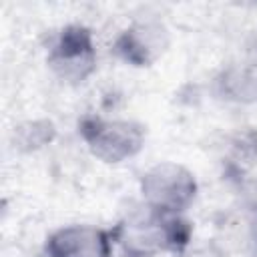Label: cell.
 <instances>
[{"instance_id": "30bf717a", "label": "cell", "mask_w": 257, "mask_h": 257, "mask_svg": "<svg viewBox=\"0 0 257 257\" xmlns=\"http://www.w3.org/2000/svg\"><path fill=\"white\" fill-rule=\"evenodd\" d=\"M255 62H257V60H255Z\"/></svg>"}, {"instance_id": "277c9868", "label": "cell", "mask_w": 257, "mask_h": 257, "mask_svg": "<svg viewBox=\"0 0 257 257\" xmlns=\"http://www.w3.org/2000/svg\"><path fill=\"white\" fill-rule=\"evenodd\" d=\"M98 64L94 32L80 22L62 26L52 38L46 52V66L64 84H82Z\"/></svg>"}, {"instance_id": "3957f363", "label": "cell", "mask_w": 257, "mask_h": 257, "mask_svg": "<svg viewBox=\"0 0 257 257\" xmlns=\"http://www.w3.org/2000/svg\"><path fill=\"white\" fill-rule=\"evenodd\" d=\"M78 137L94 159L106 165H120L135 159L145 149L147 128L133 118L84 114L78 120Z\"/></svg>"}, {"instance_id": "6da1fadb", "label": "cell", "mask_w": 257, "mask_h": 257, "mask_svg": "<svg viewBox=\"0 0 257 257\" xmlns=\"http://www.w3.org/2000/svg\"><path fill=\"white\" fill-rule=\"evenodd\" d=\"M114 243L126 257L183 255L193 239V225L185 215L157 213L145 207L112 229Z\"/></svg>"}, {"instance_id": "52a82bcc", "label": "cell", "mask_w": 257, "mask_h": 257, "mask_svg": "<svg viewBox=\"0 0 257 257\" xmlns=\"http://www.w3.org/2000/svg\"><path fill=\"white\" fill-rule=\"evenodd\" d=\"M213 90L225 102L257 104V62L223 66L213 78Z\"/></svg>"}, {"instance_id": "8992f818", "label": "cell", "mask_w": 257, "mask_h": 257, "mask_svg": "<svg viewBox=\"0 0 257 257\" xmlns=\"http://www.w3.org/2000/svg\"><path fill=\"white\" fill-rule=\"evenodd\" d=\"M112 229L90 223H70L50 231L42 243L44 257H112Z\"/></svg>"}, {"instance_id": "5b68a950", "label": "cell", "mask_w": 257, "mask_h": 257, "mask_svg": "<svg viewBox=\"0 0 257 257\" xmlns=\"http://www.w3.org/2000/svg\"><path fill=\"white\" fill-rule=\"evenodd\" d=\"M171 40V30L165 22L157 18H145L124 26L116 34L112 50L124 64L135 68H149L167 54Z\"/></svg>"}, {"instance_id": "9c48e42d", "label": "cell", "mask_w": 257, "mask_h": 257, "mask_svg": "<svg viewBox=\"0 0 257 257\" xmlns=\"http://www.w3.org/2000/svg\"><path fill=\"white\" fill-rule=\"evenodd\" d=\"M253 257H257V239H255V247H253Z\"/></svg>"}, {"instance_id": "7a4b0ae2", "label": "cell", "mask_w": 257, "mask_h": 257, "mask_svg": "<svg viewBox=\"0 0 257 257\" xmlns=\"http://www.w3.org/2000/svg\"><path fill=\"white\" fill-rule=\"evenodd\" d=\"M139 193L147 209L167 215H185L199 195V181L187 165L159 161L141 175Z\"/></svg>"}, {"instance_id": "ba28073f", "label": "cell", "mask_w": 257, "mask_h": 257, "mask_svg": "<svg viewBox=\"0 0 257 257\" xmlns=\"http://www.w3.org/2000/svg\"><path fill=\"white\" fill-rule=\"evenodd\" d=\"M56 139V126L48 118L24 120L12 131V143L22 153H34L48 147Z\"/></svg>"}]
</instances>
